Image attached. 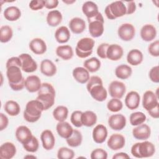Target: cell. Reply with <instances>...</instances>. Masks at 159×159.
Returning <instances> with one entry per match:
<instances>
[{"mask_svg":"<svg viewBox=\"0 0 159 159\" xmlns=\"http://www.w3.org/2000/svg\"><path fill=\"white\" fill-rule=\"evenodd\" d=\"M86 88L91 97L97 101H104L107 97V92L103 86L102 81L98 76L90 77L87 82Z\"/></svg>","mask_w":159,"mask_h":159,"instance_id":"1","label":"cell"},{"mask_svg":"<svg viewBox=\"0 0 159 159\" xmlns=\"http://www.w3.org/2000/svg\"><path fill=\"white\" fill-rule=\"evenodd\" d=\"M55 91L53 86L48 83H42V86L38 91V96L36 99L39 101L43 106L44 111L52 107L55 103Z\"/></svg>","mask_w":159,"mask_h":159,"instance_id":"2","label":"cell"},{"mask_svg":"<svg viewBox=\"0 0 159 159\" xmlns=\"http://www.w3.org/2000/svg\"><path fill=\"white\" fill-rule=\"evenodd\" d=\"M6 76L10 88L14 91L22 90L25 87V79L21 72V68L11 66L7 68Z\"/></svg>","mask_w":159,"mask_h":159,"instance_id":"3","label":"cell"},{"mask_svg":"<svg viewBox=\"0 0 159 159\" xmlns=\"http://www.w3.org/2000/svg\"><path fill=\"white\" fill-rule=\"evenodd\" d=\"M43 111H44L43 106L39 101L31 100L27 103L23 116L26 121L33 123L40 118Z\"/></svg>","mask_w":159,"mask_h":159,"instance_id":"4","label":"cell"},{"mask_svg":"<svg viewBox=\"0 0 159 159\" xmlns=\"http://www.w3.org/2000/svg\"><path fill=\"white\" fill-rule=\"evenodd\" d=\"M155 152L154 144L148 141L138 142L134 144L131 147V153L136 158H142L150 157Z\"/></svg>","mask_w":159,"mask_h":159,"instance_id":"5","label":"cell"},{"mask_svg":"<svg viewBox=\"0 0 159 159\" xmlns=\"http://www.w3.org/2000/svg\"><path fill=\"white\" fill-rule=\"evenodd\" d=\"M94 43V40L91 38L84 37L81 39L77 42L75 48L76 55L81 58L88 57L93 53Z\"/></svg>","mask_w":159,"mask_h":159,"instance_id":"6","label":"cell"},{"mask_svg":"<svg viewBox=\"0 0 159 159\" xmlns=\"http://www.w3.org/2000/svg\"><path fill=\"white\" fill-rule=\"evenodd\" d=\"M88 29L90 35L94 38L101 36L104 32V20L101 12L95 16L88 19Z\"/></svg>","mask_w":159,"mask_h":159,"instance_id":"7","label":"cell"},{"mask_svg":"<svg viewBox=\"0 0 159 159\" xmlns=\"http://www.w3.org/2000/svg\"><path fill=\"white\" fill-rule=\"evenodd\" d=\"M104 12L107 19L114 20L126 14V6L122 1H114L106 7Z\"/></svg>","mask_w":159,"mask_h":159,"instance_id":"8","label":"cell"},{"mask_svg":"<svg viewBox=\"0 0 159 159\" xmlns=\"http://www.w3.org/2000/svg\"><path fill=\"white\" fill-rule=\"evenodd\" d=\"M21 61V70L26 73H32L37 70V64L28 53H22L19 55Z\"/></svg>","mask_w":159,"mask_h":159,"instance_id":"9","label":"cell"},{"mask_svg":"<svg viewBox=\"0 0 159 159\" xmlns=\"http://www.w3.org/2000/svg\"><path fill=\"white\" fill-rule=\"evenodd\" d=\"M117 34L121 40L126 42L130 41L135 36V29L132 24L125 23L119 27Z\"/></svg>","mask_w":159,"mask_h":159,"instance_id":"10","label":"cell"},{"mask_svg":"<svg viewBox=\"0 0 159 159\" xmlns=\"http://www.w3.org/2000/svg\"><path fill=\"white\" fill-rule=\"evenodd\" d=\"M125 85L121 81H113L109 86V93L112 98L121 99L125 93Z\"/></svg>","mask_w":159,"mask_h":159,"instance_id":"11","label":"cell"},{"mask_svg":"<svg viewBox=\"0 0 159 159\" xmlns=\"http://www.w3.org/2000/svg\"><path fill=\"white\" fill-rule=\"evenodd\" d=\"M158 98L152 91L148 90L143 95L142 106L146 111H149L159 104Z\"/></svg>","mask_w":159,"mask_h":159,"instance_id":"12","label":"cell"},{"mask_svg":"<svg viewBox=\"0 0 159 159\" xmlns=\"http://www.w3.org/2000/svg\"><path fill=\"white\" fill-rule=\"evenodd\" d=\"M109 127L114 130H121L126 125V118L121 114L111 115L108 119Z\"/></svg>","mask_w":159,"mask_h":159,"instance_id":"13","label":"cell"},{"mask_svg":"<svg viewBox=\"0 0 159 159\" xmlns=\"http://www.w3.org/2000/svg\"><path fill=\"white\" fill-rule=\"evenodd\" d=\"M151 134L150 127L145 124H142L136 126L132 130V135L134 138L140 140H147Z\"/></svg>","mask_w":159,"mask_h":159,"instance_id":"14","label":"cell"},{"mask_svg":"<svg viewBox=\"0 0 159 159\" xmlns=\"http://www.w3.org/2000/svg\"><path fill=\"white\" fill-rule=\"evenodd\" d=\"M125 143V138L122 135L114 134L109 137L107 144L108 147L112 150H118L124 147Z\"/></svg>","mask_w":159,"mask_h":159,"instance_id":"15","label":"cell"},{"mask_svg":"<svg viewBox=\"0 0 159 159\" xmlns=\"http://www.w3.org/2000/svg\"><path fill=\"white\" fill-rule=\"evenodd\" d=\"M15 135L16 139L22 145L27 143L33 136L31 130L25 125L18 127L16 130Z\"/></svg>","mask_w":159,"mask_h":159,"instance_id":"16","label":"cell"},{"mask_svg":"<svg viewBox=\"0 0 159 159\" xmlns=\"http://www.w3.org/2000/svg\"><path fill=\"white\" fill-rule=\"evenodd\" d=\"M16 153V147L12 142H5L0 147V158L1 159H11Z\"/></svg>","mask_w":159,"mask_h":159,"instance_id":"17","label":"cell"},{"mask_svg":"<svg viewBox=\"0 0 159 159\" xmlns=\"http://www.w3.org/2000/svg\"><path fill=\"white\" fill-rule=\"evenodd\" d=\"M40 139L42 141V146L46 150H52L55 143V139L50 130H45L40 134Z\"/></svg>","mask_w":159,"mask_h":159,"instance_id":"18","label":"cell"},{"mask_svg":"<svg viewBox=\"0 0 159 159\" xmlns=\"http://www.w3.org/2000/svg\"><path fill=\"white\" fill-rule=\"evenodd\" d=\"M124 54V50L122 47L118 44H111L109 45L106 57L112 61H117L120 60Z\"/></svg>","mask_w":159,"mask_h":159,"instance_id":"19","label":"cell"},{"mask_svg":"<svg viewBox=\"0 0 159 159\" xmlns=\"http://www.w3.org/2000/svg\"><path fill=\"white\" fill-rule=\"evenodd\" d=\"M93 140L97 143L104 142L107 137V130L105 125L102 124L97 125L93 130Z\"/></svg>","mask_w":159,"mask_h":159,"instance_id":"20","label":"cell"},{"mask_svg":"<svg viewBox=\"0 0 159 159\" xmlns=\"http://www.w3.org/2000/svg\"><path fill=\"white\" fill-rule=\"evenodd\" d=\"M140 99V97L139 94L137 91H132L126 95L125 98V104L128 109L134 110L139 106Z\"/></svg>","mask_w":159,"mask_h":159,"instance_id":"21","label":"cell"},{"mask_svg":"<svg viewBox=\"0 0 159 159\" xmlns=\"http://www.w3.org/2000/svg\"><path fill=\"white\" fill-rule=\"evenodd\" d=\"M42 86L40 79L36 75H30L25 80V88L30 93L38 91Z\"/></svg>","mask_w":159,"mask_h":159,"instance_id":"22","label":"cell"},{"mask_svg":"<svg viewBox=\"0 0 159 159\" xmlns=\"http://www.w3.org/2000/svg\"><path fill=\"white\" fill-rule=\"evenodd\" d=\"M157 36L156 28L152 24L144 25L140 30V37L145 42L153 40Z\"/></svg>","mask_w":159,"mask_h":159,"instance_id":"23","label":"cell"},{"mask_svg":"<svg viewBox=\"0 0 159 159\" xmlns=\"http://www.w3.org/2000/svg\"><path fill=\"white\" fill-rule=\"evenodd\" d=\"M29 48L34 53L37 55H42L47 50L45 42L40 38L32 39L29 43Z\"/></svg>","mask_w":159,"mask_h":159,"instance_id":"24","label":"cell"},{"mask_svg":"<svg viewBox=\"0 0 159 159\" xmlns=\"http://www.w3.org/2000/svg\"><path fill=\"white\" fill-rule=\"evenodd\" d=\"M74 79L81 84H84L89 80V73L84 67H76L72 73Z\"/></svg>","mask_w":159,"mask_h":159,"instance_id":"25","label":"cell"},{"mask_svg":"<svg viewBox=\"0 0 159 159\" xmlns=\"http://www.w3.org/2000/svg\"><path fill=\"white\" fill-rule=\"evenodd\" d=\"M40 71L47 76H53L57 73V66L53 62L48 59H45L41 61Z\"/></svg>","mask_w":159,"mask_h":159,"instance_id":"26","label":"cell"},{"mask_svg":"<svg viewBox=\"0 0 159 159\" xmlns=\"http://www.w3.org/2000/svg\"><path fill=\"white\" fill-rule=\"evenodd\" d=\"M56 129L58 134L61 137L65 139L69 138L71 135L74 130L71 125L66 121L58 122L57 124Z\"/></svg>","mask_w":159,"mask_h":159,"instance_id":"27","label":"cell"},{"mask_svg":"<svg viewBox=\"0 0 159 159\" xmlns=\"http://www.w3.org/2000/svg\"><path fill=\"white\" fill-rule=\"evenodd\" d=\"M69 27L71 31L76 34L82 33L86 29L85 21L80 17H74L69 22Z\"/></svg>","mask_w":159,"mask_h":159,"instance_id":"28","label":"cell"},{"mask_svg":"<svg viewBox=\"0 0 159 159\" xmlns=\"http://www.w3.org/2000/svg\"><path fill=\"white\" fill-rule=\"evenodd\" d=\"M143 54L138 49H132L129 52L127 55V62L132 66H137L143 61Z\"/></svg>","mask_w":159,"mask_h":159,"instance_id":"29","label":"cell"},{"mask_svg":"<svg viewBox=\"0 0 159 159\" xmlns=\"http://www.w3.org/2000/svg\"><path fill=\"white\" fill-rule=\"evenodd\" d=\"M82 11L83 14L86 16L87 19L91 18L99 12L97 4L90 1H86L83 4Z\"/></svg>","mask_w":159,"mask_h":159,"instance_id":"30","label":"cell"},{"mask_svg":"<svg viewBox=\"0 0 159 159\" xmlns=\"http://www.w3.org/2000/svg\"><path fill=\"white\" fill-rule=\"evenodd\" d=\"M62 14L58 10H52L48 12L47 16V22L51 27L58 25L62 21Z\"/></svg>","mask_w":159,"mask_h":159,"instance_id":"31","label":"cell"},{"mask_svg":"<svg viewBox=\"0 0 159 159\" xmlns=\"http://www.w3.org/2000/svg\"><path fill=\"white\" fill-rule=\"evenodd\" d=\"M55 38L57 42L60 43H66L70 39V32L66 26L58 27L55 32Z\"/></svg>","mask_w":159,"mask_h":159,"instance_id":"32","label":"cell"},{"mask_svg":"<svg viewBox=\"0 0 159 159\" xmlns=\"http://www.w3.org/2000/svg\"><path fill=\"white\" fill-rule=\"evenodd\" d=\"M57 55L64 60H68L73 56V50L68 45H60L56 49Z\"/></svg>","mask_w":159,"mask_h":159,"instance_id":"33","label":"cell"},{"mask_svg":"<svg viewBox=\"0 0 159 159\" xmlns=\"http://www.w3.org/2000/svg\"><path fill=\"white\" fill-rule=\"evenodd\" d=\"M132 73V68L125 64L120 65L115 69V75L116 77L121 80H126L129 78Z\"/></svg>","mask_w":159,"mask_h":159,"instance_id":"34","label":"cell"},{"mask_svg":"<svg viewBox=\"0 0 159 159\" xmlns=\"http://www.w3.org/2000/svg\"><path fill=\"white\" fill-rule=\"evenodd\" d=\"M21 16L20 10L16 6H9L4 11V17L9 21H16Z\"/></svg>","mask_w":159,"mask_h":159,"instance_id":"35","label":"cell"},{"mask_svg":"<svg viewBox=\"0 0 159 159\" xmlns=\"http://www.w3.org/2000/svg\"><path fill=\"white\" fill-rule=\"evenodd\" d=\"M81 121L83 125L86 127H92L97 122V116L91 111H86L82 113Z\"/></svg>","mask_w":159,"mask_h":159,"instance_id":"36","label":"cell"},{"mask_svg":"<svg viewBox=\"0 0 159 159\" xmlns=\"http://www.w3.org/2000/svg\"><path fill=\"white\" fill-rule=\"evenodd\" d=\"M6 112L11 116H17L20 111V107L19 104L13 100L7 101L4 106Z\"/></svg>","mask_w":159,"mask_h":159,"instance_id":"37","label":"cell"},{"mask_svg":"<svg viewBox=\"0 0 159 159\" xmlns=\"http://www.w3.org/2000/svg\"><path fill=\"white\" fill-rule=\"evenodd\" d=\"M84 67L91 73L98 71L101 67V61L96 57H92L86 60L83 63Z\"/></svg>","mask_w":159,"mask_h":159,"instance_id":"38","label":"cell"},{"mask_svg":"<svg viewBox=\"0 0 159 159\" xmlns=\"http://www.w3.org/2000/svg\"><path fill=\"white\" fill-rule=\"evenodd\" d=\"M66 143L71 147H76L80 146L83 140V136L81 133L78 130H73L71 135L66 139Z\"/></svg>","mask_w":159,"mask_h":159,"instance_id":"39","label":"cell"},{"mask_svg":"<svg viewBox=\"0 0 159 159\" xmlns=\"http://www.w3.org/2000/svg\"><path fill=\"white\" fill-rule=\"evenodd\" d=\"M68 114V109L65 106H58L53 111V118L58 122L65 121Z\"/></svg>","mask_w":159,"mask_h":159,"instance_id":"40","label":"cell"},{"mask_svg":"<svg viewBox=\"0 0 159 159\" xmlns=\"http://www.w3.org/2000/svg\"><path fill=\"white\" fill-rule=\"evenodd\" d=\"M147 117L142 112H135L130 114L129 117L130 123L133 126H137L140 125L146 120Z\"/></svg>","mask_w":159,"mask_h":159,"instance_id":"41","label":"cell"},{"mask_svg":"<svg viewBox=\"0 0 159 159\" xmlns=\"http://www.w3.org/2000/svg\"><path fill=\"white\" fill-rule=\"evenodd\" d=\"M13 32L12 28L9 25H2L0 28V41L6 43L11 40L12 37Z\"/></svg>","mask_w":159,"mask_h":159,"instance_id":"42","label":"cell"},{"mask_svg":"<svg viewBox=\"0 0 159 159\" xmlns=\"http://www.w3.org/2000/svg\"><path fill=\"white\" fill-rule=\"evenodd\" d=\"M123 107L122 102L120 99L112 98L107 104V108L111 112H117L120 111Z\"/></svg>","mask_w":159,"mask_h":159,"instance_id":"43","label":"cell"},{"mask_svg":"<svg viewBox=\"0 0 159 159\" xmlns=\"http://www.w3.org/2000/svg\"><path fill=\"white\" fill-rule=\"evenodd\" d=\"M75 157V152L67 147H61L57 152V157L59 159H72Z\"/></svg>","mask_w":159,"mask_h":159,"instance_id":"44","label":"cell"},{"mask_svg":"<svg viewBox=\"0 0 159 159\" xmlns=\"http://www.w3.org/2000/svg\"><path fill=\"white\" fill-rule=\"evenodd\" d=\"M22 145H23L24 148L27 152L34 153V152H37V150L39 149V143L38 139L35 137L32 136L31 139L27 143H26Z\"/></svg>","mask_w":159,"mask_h":159,"instance_id":"45","label":"cell"},{"mask_svg":"<svg viewBox=\"0 0 159 159\" xmlns=\"http://www.w3.org/2000/svg\"><path fill=\"white\" fill-rule=\"evenodd\" d=\"M83 112L80 111H75L72 112L70 117V120L71 124L76 127H81L83 126L81 121V116Z\"/></svg>","mask_w":159,"mask_h":159,"instance_id":"46","label":"cell"},{"mask_svg":"<svg viewBox=\"0 0 159 159\" xmlns=\"http://www.w3.org/2000/svg\"><path fill=\"white\" fill-rule=\"evenodd\" d=\"M107 153L102 148H96L93 150L91 153V159H106Z\"/></svg>","mask_w":159,"mask_h":159,"instance_id":"47","label":"cell"},{"mask_svg":"<svg viewBox=\"0 0 159 159\" xmlns=\"http://www.w3.org/2000/svg\"><path fill=\"white\" fill-rule=\"evenodd\" d=\"M148 50L152 56L158 57L159 56V41L157 40L150 43L148 46Z\"/></svg>","mask_w":159,"mask_h":159,"instance_id":"48","label":"cell"},{"mask_svg":"<svg viewBox=\"0 0 159 159\" xmlns=\"http://www.w3.org/2000/svg\"><path fill=\"white\" fill-rule=\"evenodd\" d=\"M148 75L152 81L158 83L159 82V66L157 65L152 67L149 71Z\"/></svg>","mask_w":159,"mask_h":159,"instance_id":"49","label":"cell"},{"mask_svg":"<svg viewBox=\"0 0 159 159\" xmlns=\"http://www.w3.org/2000/svg\"><path fill=\"white\" fill-rule=\"evenodd\" d=\"M109 44L107 43H102L100 44L97 48V55L102 59L107 58L106 57V53H107V50L109 47Z\"/></svg>","mask_w":159,"mask_h":159,"instance_id":"50","label":"cell"},{"mask_svg":"<svg viewBox=\"0 0 159 159\" xmlns=\"http://www.w3.org/2000/svg\"><path fill=\"white\" fill-rule=\"evenodd\" d=\"M44 0H32L29 2V7L33 11H38L45 7Z\"/></svg>","mask_w":159,"mask_h":159,"instance_id":"51","label":"cell"},{"mask_svg":"<svg viewBox=\"0 0 159 159\" xmlns=\"http://www.w3.org/2000/svg\"><path fill=\"white\" fill-rule=\"evenodd\" d=\"M11 66H17L21 68V61L19 57H13L9 58L6 62V68Z\"/></svg>","mask_w":159,"mask_h":159,"instance_id":"52","label":"cell"},{"mask_svg":"<svg viewBox=\"0 0 159 159\" xmlns=\"http://www.w3.org/2000/svg\"><path fill=\"white\" fill-rule=\"evenodd\" d=\"M9 124V120L7 117L3 113L0 114V130L5 129Z\"/></svg>","mask_w":159,"mask_h":159,"instance_id":"53","label":"cell"},{"mask_svg":"<svg viewBox=\"0 0 159 159\" xmlns=\"http://www.w3.org/2000/svg\"><path fill=\"white\" fill-rule=\"evenodd\" d=\"M127 5L126 7V14L130 15L133 14L136 10V5L135 2L134 1H130L129 2H127Z\"/></svg>","mask_w":159,"mask_h":159,"instance_id":"54","label":"cell"},{"mask_svg":"<svg viewBox=\"0 0 159 159\" xmlns=\"http://www.w3.org/2000/svg\"><path fill=\"white\" fill-rule=\"evenodd\" d=\"M45 7L48 9H53L56 8L58 5V0H45Z\"/></svg>","mask_w":159,"mask_h":159,"instance_id":"55","label":"cell"},{"mask_svg":"<svg viewBox=\"0 0 159 159\" xmlns=\"http://www.w3.org/2000/svg\"><path fill=\"white\" fill-rule=\"evenodd\" d=\"M149 115L155 119H158L159 117V104L153 109L147 111Z\"/></svg>","mask_w":159,"mask_h":159,"instance_id":"56","label":"cell"},{"mask_svg":"<svg viewBox=\"0 0 159 159\" xmlns=\"http://www.w3.org/2000/svg\"><path fill=\"white\" fill-rule=\"evenodd\" d=\"M130 157L128 155L127 153L124 152H119L113 155V159H125V158H129Z\"/></svg>","mask_w":159,"mask_h":159,"instance_id":"57","label":"cell"},{"mask_svg":"<svg viewBox=\"0 0 159 159\" xmlns=\"http://www.w3.org/2000/svg\"><path fill=\"white\" fill-rule=\"evenodd\" d=\"M62 1L66 4H71L75 2V0H70V1L69 0H63Z\"/></svg>","mask_w":159,"mask_h":159,"instance_id":"58","label":"cell"},{"mask_svg":"<svg viewBox=\"0 0 159 159\" xmlns=\"http://www.w3.org/2000/svg\"><path fill=\"white\" fill-rule=\"evenodd\" d=\"M36 158L37 157L35 156H32V155H27L24 157V158Z\"/></svg>","mask_w":159,"mask_h":159,"instance_id":"59","label":"cell"}]
</instances>
